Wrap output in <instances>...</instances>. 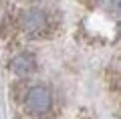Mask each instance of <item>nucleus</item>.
I'll use <instances>...</instances> for the list:
<instances>
[{
    "mask_svg": "<svg viewBox=\"0 0 121 119\" xmlns=\"http://www.w3.org/2000/svg\"><path fill=\"white\" fill-rule=\"evenodd\" d=\"M51 105H52V95L43 85L30 87L26 97H24V107L32 115H47L51 111Z\"/></svg>",
    "mask_w": 121,
    "mask_h": 119,
    "instance_id": "obj_1",
    "label": "nucleus"
},
{
    "mask_svg": "<svg viewBox=\"0 0 121 119\" xmlns=\"http://www.w3.org/2000/svg\"><path fill=\"white\" fill-rule=\"evenodd\" d=\"M20 24L22 30L30 36H40L44 30L48 28V20H47V14L39 8H32V10H26L22 12L20 16Z\"/></svg>",
    "mask_w": 121,
    "mask_h": 119,
    "instance_id": "obj_2",
    "label": "nucleus"
},
{
    "mask_svg": "<svg viewBox=\"0 0 121 119\" xmlns=\"http://www.w3.org/2000/svg\"><path fill=\"white\" fill-rule=\"evenodd\" d=\"M10 69H12L16 75L26 77V75H30V73L36 69V61H35V57L30 55V53H20V55H16L12 59Z\"/></svg>",
    "mask_w": 121,
    "mask_h": 119,
    "instance_id": "obj_3",
    "label": "nucleus"
}]
</instances>
